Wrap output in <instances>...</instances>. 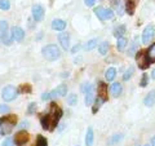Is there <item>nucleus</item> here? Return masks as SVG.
I'll list each match as a JSON object with an SVG mask.
<instances>
[{
	"instance_id": "33",
	"label": "nucleus",
	"mask_w": 155,
	"mask_h": 146,
	"mask_svg": "<svg viewBox=\"0 0 155 146\" xmlns=\"http://www.w3.org/2000/svg\"><path fill=\"white\" fill-rule=\"evenodd\" d=\"M133 72H134V69H133V67H129V69L125 71V74L123 75V79H124V80H128L129 78L133 75Z\"/></svg>"
},
{
	"instance_id": "40",
	"label": "nucleus",
	"mask_w": 155,
	"mask_h": 146,
	"mask_svg": "<svg viewBox=\"0 0 155 146\" xmlns=\"http://www.w3.org/2000/svg\"><path fill=\"white\" fill-rule=\"evenodd\" d=\"M0 113H3V114L9 113V106H7V105H0Z\"/></svg>"
},
{
	"instance_id": "47",
	"label": "nucleus",
	"mask_w": 155,
	"mask_h": 146,
	"mask_svg": "<svg viewBox=\"0 0 155 146\" xmlns=\"http://www.w3.org/2000/svg\"><path fill=\"white\" fill-rule=\"evenodd\" d=\"M145 146H150V145H145Z\"/></svg>"
},
{
	"instance_id": "6",
	"label": "nucleus",
	"mask_w": 155,
	"mask_h": 146,
	"mask_svg": "<svg viewBox=\"0 0 155 146\" xmlns=\"http://www.w3.org/2000/svg\"><path fill=\"white\" fill-rule=\"evenodd\" d=\"M18 95V91L14 88L13 85H7V87H4L3 91H2V97H3V100L4 101H13L14 98L17 97Z\"/></svg>"
},
{
	"instance_id": "12",
	"label": "nucleus",
	"mask_w": 155,
	"mask_h": 146,
	"mask_svg": "<svg viewBox=\"0 0 155 146\" xmlns=\"http://www.w3.org/2000/svg\"><path fill=\"white\" fill-rule=\"evenodd\" d=\"M58 40L61 43V47L65 51H67L70 48V35L67 32H60L58 34Z\"/></svg>"
},
{
	"instance_id": "11",
	"label": "nucleus",
	"mask_w": 155,
	"mask_h": 146,
	"mask_svg": "<svg viewBox=\"0 0 155 146\" xmlns=\"http://www.w3.org/2000/svg\"><path fill=\"white\" fill-rule=\"evenodd\" d=\"M11 34H12V38L16 41H22L23 38H25V31H23V28L18 27V26H13L11 28Z\"/></svg>"
},
{
	"instance_id": "19",
	"label": "nucleus",
	"mask_w": 155,
	"mask_h": 146,
	"mask_svg": "<svg viewBox=\"0 0 155 146\" xmlns=\"http://www.w3.org/2000/svg\"><path fill=\"white\" fill-rule=\"evenodd\" d=\"M111 93H113L114 97H118L122 93V84L120 83H113V85H111Z\"/></svg>"
},
{
	"instance_id": "1",
	"label": "nucleus",
	"mask_w": 155,
	"mask_h": 146,
	"mask_svg": "<svg viewBox=\"0 0 155 146\" xmlns=\"http://www.w3.org/2000/svg\"><path fill=\"white\" fill-rule=\"evenodd\" d=\"M61 116H62L61 108L56 104V102H52L51 106H49V111H48L47 114H43L41 118H40V123L43 125V129L53 131L57 127Z\"/></svg>"
},
{
	"instance_id": "38",
	"label": "nucleus",
	"mask_w": 155,
	"mask_h": 146,
	"mask_svg": "<svg viewBox=\"0 0 155 146\" xmlns=\"http://www.w3.org/2000/svg\"><path fill=\"white\" fill-rule=\"evenodd\" d=\"M140 85L141 87H146L147 85V74L142 75V80H141V83H140Z\"/></svg>"
},
{
	"instance_id": "46",
	"label": "nucleus",
	"mask_w": 155,
	"mask_h": 146,
	"mask_svg": "<svg viewBox=\"0 0 155 146\" xmlns=\"http://www.w3.org/2000/svg\"><path fill=\"white\" fill-rule=\"evenodd\" d=\"M151 146H155V136H154L153 140H151Z\"/></svg>"
},
{
	"instance_id": "31",
	"label": "nucleus",
	"mask_w": 155,
	"mask_h": 146,
	"mask_svg": "<svg viewBox=\"0 0 155 146\" xmlns=\"http://www.w3.org/2000/svg\"><path fill=\"white\" fill-rule=\"evenodd\" d=\"M11 8V3L8 0H0V9L2 11H8Z\"/></svg>"
},
{
	"instance_id": "5",
	"label": "nucleus",
	"mask_w": 155,
	"mask_h": 146,
	"mask_svg": "<svg viewBox=\"0 0 155 146\" xmlns=\"http://www.w3.org/2000/svg\"><path fill=\"white\" fill-rule=\"evenodd\" d=\"M136 61H137L138 67L142 69V70H146L150 66V64H151L150 60H149V57H147V53L145 51H138L137 52V55H136Z\"/></svg>"
},
{
	"instance_id": "18",
	"label": "nucleus",
	"mask_w": 155,
	"mask_h": 146,
	"mask_svg": "<svg viewBox=\"0 0 155 146\" xmlns=\"http://www.w3.org/2000/svg\"><path fill=\"white\" fill-rule=\"evenodd\" d=\"M115 76H116V69H115V67H109V69L106 70V72H105L106 80L111 81V80L115 79Z\"/></svg>"
},
{
	"instance_id": "27",
	"label": "nucleus",
	"mask_w": 155,
	"mask_h": 146,
	"mask_svg": "<svg viewBox=\"0 0 155 146\" xmlns=\"http://www.w3.org/2000/svg\"><path fill=\"white\" fill-rule=\"evenodd\" d=\"M67 104H69L70 106H75L78 104V96L75 93H71L67 96Z\"/></svg>"
},
{
	"instance_id": "24",
	"label": "nucleus",
	"mask_w": 155,
	"mask_h": 146,
	"mask_svg": "<svg viewBox=\"0 0 155 146\" xmlns=\"http://www.w3.org/2000/svg\"><path fill=\"white\" fill-rule=\"evenodd\" d=\"M125 34V26L124 25H120V26H118L115 28V31H114V35L116 36V38H123V35Z\"/></svg>"
},
{
	"instance_id": "43",
	"label": "nucleus",
	"mask_w": 155,
	"mask_h": 146,
	"mask_svg": "<svg viewBox=\"0 0 155 146\" xmlns=\"http://www.w3.org/2000/svg\"><path fill=\"white\" fill-rule=\"evenodd\" d=\"M79 49H80V44H76V45H75V47L71 49V52H72V53H76L78 51H79Z\"/></svg>"
},
{
	"instance_id": "41",
	"label": "nucleus",
	"mask_w": 155,
	"mask_h": 146,
	"mask_svg": "<svg viewBox=\"0 0 155 146\" xmlns=\"http://www.w3.org/2000/svg\"><path fill=\"white\" fill-rule=\"evenodd\" d=\"M52 98V96H51V93H44L41 96V100L43 101H48V100H51Z\"/></svg>"
},
{
	"instance_id": "45",
	"label": "nucleus",
	"mask_w": 155,
	"mask_h": 146,
	"mask_svg": "<svg viewBox=\"0 0 155 146\" xmlns=\"http://www.w3.org/2000/svg\"><path fill=\"white\" fill-rule=\"evenodd\" d=\"M151 78H153V79H155V69L151 71Z\"/></svg>"
},
{
	"instance_id": "28",
	"label": "nucleus",
	"mask_w": 155,
	"mask_h": 146,
	"mask_svg": "<svg viewBox=\"0 0 155 146\" xmlns=\"http://www.w3.org/2000/svg\"><path fill=\"white\" fill-rule=\"evenodd\" d=\"M97 47V39H92V40H89L87 44L84 45V49L85 51H92L93 48Z\"/></svg>"
},
{
	"instance_id": "10",
	"label": "nucleus",
	"mask_w": 155,
	"mask_h": 146,
	"mask_svg": "<svg viewBox=\"0 0 155 146\" xmlns=\"http://www.w3.org/2000/svg\"><path fill=\"white\" fill-rule=\"evenodd\" d=\"M32 18L35 19L36 22H40L43 18H44V8H43L40 4H35L32 7Z\"/></svg>"
},
{
	"instance_id": "22",
	"label": "nucleus",
	"mask_w": 155,
	"mask_h": 146,
	"mask_svg": "<svg viewBox=\"0 0 155 146\" xmlns=\"http://www.w3.org/2000/svg\"><path fill=\"white\" fill-rule=\"evenodd\" d=\"M109 43L107 41H104V43H101V44L98 45V52H100V55H102V56H105L106 53L109 52Z\"/></svg>"
},
{
	"instance_id": "49",
	"label": "nucleus",
	"mask_w": 155,
	"mask_h": 146,
	"mask_svg": "<svg viewBox=\"0 0 155 146\" xmlns=\"http://www.w3.org/2000/svg\"><path fill=\"white\" fill-rule=\"evenodd\" d=\"M78 146H79V145H78Z\"/></svg>"
},
{
	"instance_id": "8",
	"label": "nucleus",
	"mask_w": 155,
	"mask_h": 146,
	"mask_svg": "<svg viewBox=\"0 0 155 146\" xmlns=\"http://www.w3.org/2000/svg\"><path fill=\"white\" fill-rule=\"evenodd\" d=\"M154 35H155V26L154 25L146 26L143 32H142V43L143 44H149V43L154 39Z\"/></svg>"
},
{
	"instance_id": "35",
	"label": "nucleus",
	"mask_w": 155,
	"mask_h": 146,
	"mask_svg": "<svg viewBox=\"0 0 155 146\" xmlns=\"http://www.w3.org/2000/svg\"><path fill=\"white\" fill-rule=\"evenodd\" d=\"M19 91L26 92V93H30L31 92V85L30 84H22L21 87H19Z\"/></svg>"
},
{
	"instance_id": "2",
	"label": "nucleus",
	"mask_w": 155,
	"mask_h": 146,
	"mask_svg": "<svg viewBox=\"0 0 155 146\" xmlns=\"http://www.w3.org/2000/svg\"><path fill=\"white\" fill-rule=\"evenodd\" d=\"M17 125V115L9 114L0 118V133L3 136H8Z\"/></svg>"
},
{
	"instance_id": "32",
	"label": "nucleus",
	"mask_w": 155,
	"mask_h": 146,
	"mask_svg": "<svg viewBox=\"0 0 155 146\" xmlns=\"http://www.w3.org/2000/svg\"><path fill=\"white\" fill-rule=\"evenodd\" d=\"M81 91H83L84 93L87 95V93H88V92L93 91V85H92V84H89V83H84V84H83V87H81Z\"/></svg>"
},
{
	"instance_id": "21",
	"label": "nucleus",
	"mask_w": 155,
	"mask_h": 146,
	"mask_svg": "<svg viewBox=\"0 0 155 146\" xmlns=\"http://www.w3.org/2000/svg\"><path fill=\"white\" fill-rule=\"evenodd\" d=\"M113 5H114V8H115V12L118 13L119 16H122L123 11H124L122 2H120V0H113Z\"/></svg>"
},
{
	"instance_id": "36",
	"label": "nucleus",
	"mask_w": 155,
	"mask_h": 146,
	"mask_svg": "<svg viewBox=\"0 0 155 146\" xmlns=\"http://www.w3.org/2000/svg\"><path fill=\"white\" fill-rule=\"evenodd\" d=\"M13 140L11 137H7L5 140H4V142L2 144V146H13Z\"/></svg>"
},
{
	"instance_id": "15",
	"label": "nucleus",
	"mask_w": 155,
	"mask_h": 146,
	"mask_svg": "<svg viewBox=\"0 0 155 146\" xmlns=\"http://www.w3.org/2000/svg\"><path fill=\"white\" fill-rule=\"evenodd\" d=\"M137 3L138 0H125V9H127V13L128 14H132L134 13V9L137 7Z\"/></svg>"
},
{
	"instance_id": "25",
	"label": "nucleus",
	"mask_w": 155,
	"mask_h": 146,
	"mask_svg": "<svg viewBox=\"0 0 155 146\" xmlns=\"http://www.w3.org/2000/svg\"><path fill=\"white\" fill-rule=\"evenodd\" d=\"M128 44V40L125 38H119L118 39V43H116V48H118L119 51H123L125 47Z\"/></svg>"
},
{
	"instance_id": "16",
	"label": "nucleus",
	"mask_w": 155,
	"mask_h": 146,
	"mask_svg": "<svg viewBox=\"0 0 155 146\" xmlns=\"http://www.w3.org/2000/svg\"><path fill=\"white\" fill-rule=\"evenodd\" d=\"M143 104L147 106V108H151V106L155 105V89L151 91L150 93L145 97V100H143Z\"/></svg>"
},
{
	"instance_id": "17",
	"label": "nucleus",
	"mask_w": 155,
	"mask_h": 146,
	"mask_svg": "<svg viewBox=\"0 0 155 146\" xmlns=\"http://www.w3.org/2000/svg\"><path fill=\"white\" fill-rule=\"evenodd\" d=\"M93 140H94V134H93V129L89 127L87 129V134H85V146H92L93 145Z\"/></svg>"
},
{
	"instance_id": "37",
	"label": "nucleus",
	"mask_w": 155,
	"mask_h": 146,
	"mask_svg": "<svg viewBox=\"0 0 155 146\" xmlns=\"http://www.w3.org/2000/svg\"><path fill=\"white\" fill-rule=\"evenodd\" d=\"M105 14H106V19H113L114 18V12L111 11V9H106V12H105Z\"/></svg>"
},
{
	"instance_id": "9",
	"label": "nucleus",
	"mask_w": 155,
	"mask_h": 146,
	"mask_svg": "<svg viewBox=\"0 0 155 146\" xmlns=\"http://www.w3.org/2000/svg\"><path fill=\"white\" fill-rule=\"evenodd\" d=\"M98 98L102 101V102H106L109 100V91H107V84H105L104 81H100L98 83Z\"/></svg>"
},
{
	"instance_id": "13",
	"label": "nucleus",
	"mask_w": 155,
	"mask_h": 146,
	"mask_svg": "<svg viewBox=\"0 0 155 146\" xmlns=\"http://www.w3.org/2000/svg\"><path fill=\"white\" fill-rule=\"evenodd\" d=\"M51 96H52V98H54V97H64L67 95V87L65 84H61V85H58L57 88H54L52 92H49Z\"/></svg>"
},
{
	"instance_id": "48",
	"label": "nucleus",
	"mask_w": 155,
	"mask_h": 146,
	"mask_svg": "<svg viewBox=\"0 0 155 146\" xmlns=\"http://www.w3.org/2000/svg\"><path fill=\"white\" fill-rule=\"evenodd\" d=\"M0 39H2V38H0Z\"/></svg>"
},
{
	"instance_id": "44",
	"label": "nucleus",
	"mask_w": 155,
	"mask_h": 146,
	"mask_svg": "<svg viewBox=\"0 0 155 146\" xmlns=\"http://www.w3.org/2000/svg\"><path fill=\"white\" fill-rule=\"evenodd\" d=\"M27 125H28V121H22L19 127H21V128H23V127H27Z\"/></svg>"
},
{
	"instance_id": "20",
	"label": "nucleus",
	"mask_w": 155,
	"mask_h": 146,
	"mask_svg": "<svg viewBox=\"0 0 155 146\" xmlns=\"http://www.w3.org/2000/svg\"><path fill=\"white\" fill-rule=\"evenodd\" d=\"M105 12H106V9L102 8V7H97V8H94V14L101 19V21H105V19H106V14H105Z\"/></svg>"
},
{
	"instance_id": "39",
	"label": "nucleus",
	"mask_w": 155,
	"mask_h": 146,
	"mask_svg": "<svg viewBox=\"0 0 155 146\" xmlns=\"http://www.w3.org/2000/svg\"><path fill=\"white\" fill-rule=\"evenodd\" d=\"M101 102H102V101H101L100 98H97V100H96V102H94V108H93V113H97V110H98V109H100V106H101Z\"/></svg>"
},
{
	"instance_id": "29",
	"label": "nucleus",
	"mask_w": 155,
	"mask_h": 146,
	"mask_svg": "<svg viewBox=\"0 0 155 146\" xmlns=\"http://www.w3.org/2000/svg\"><path fill=\"white\" fill-rule=\"evenodd\" d=\"M93 98H94L93 91L88 92V93L85 95V105H87V106H88V105H92V102H93Z\"/></svg>"
},
{
	"instance_id": "14",
	"label": "nucleus",
	"mask_w": 155,
	"mask_h": 146,
	"mask_svg": "<svg viewBox=\"0 0 155 146\" xmlns=\"http://www.w3.org/2000/svg\"><path fill=\"white\" fill-rule=\"evenodd\" d=\"M52 28L53 30H56V31H64L65 28H66V22L64 21V19H53L52 21Z\"/></svg>"
},
{
	"instance_id": "34",
	"label": "nucleus",
	"mask_w": 155,
	"mask_h": 146,
	"mask_svg": "<svg viewBox=\"0 0 155 146\" xmlns=\"http://www.w3.org/2000/svg\"><path fill=\"white\" fill-rule=\"evenodd\" d=\"M36 111V104L35 102H31L30 105H28V109H27V114H34Z\"/></svg>"
},
{
	"instance_id": "30",
	"label": "nucleus",
	"mask_w": 155,
	"mask_h": 146,
	"mask_svg": "<svg viewBox=\"0 0 155 146\" xmlns=\"http://www.w3.org/2000/svg\"><path fill=\"white\" fill-rule=\"evenodd\" d=\"M122 140H123V134H114L113 137H111V140L109 141V145H115Z\"/></svg>"
},
{
	"instance_id": "7",
	"label": "nucleus",
	"mask_w": 155,
	"mask_h": 146,
	"mask_svg": "<svg viewBox=\"0 0 155 146\" xmlns=\"http://www.w3.org/2000/svg\"><path fill=\"white\" fill-rule=\"evenodd\" d=\"M28 140H30V136L26 131H18L13 138V142L16 146H25L28 142Z\"/></svg>"
},
{
	"instance_id": "4",
	"label": "nucleus",
	"mask_w": 155,
	"mask_h": 146,
	"mask_svg": "<svg viewBox=\"0 0 155 146\" xmlns=\"http://www.w3.org/2000/svg\"><path fill=\"white\" fill-rule=\"evenodd\" d=\"M0 38H2L4 44H7V45H12V43L14 40L12 38V34L8 30V22L5 19H2V21H0Z\"/></svg>"
},
{
	"instance_id": "42",
	"label": "nucleus",
	"mask_w": 155,
	"mask_h": 146,
	"mask_svg": "<svg viewBox=\"0 0 155 146\" xmlns=\"http://www.w3.org/2000/svg\"><path fill=\"white\" fill-rule=\"evenodd\" d=\"M94 2H96V0H84L85 5H88V7H93L94 5Z\"/></svg>"
},
{
	"instance_id": "26",
	"label": "nucleus",
	"mask_w": 155,
	"mask_h": 146,
	"mask_svg": "<svg viewBox=\"0 0 155 146\" xmlns=\"http://www.w3.org/2000/svg\"><path fill=\"white\" fill-rule=\"evenodd\" d=\"M35 146H48V141H47V138L44 137V136H41V134H38Z\"/></svg>"
},
{
	"instance_id": "3",
	"label": "nucleus",
	"mask_w": 155,
	"mask_h": 146,
	"mask_svg": "<svg viewBox=\"0 0 155 146\" xmlns=\"http://www.w3.org/2000/svg\"><path fill=\"white\" fill-rule=\"evenodd\" d=\"M41 55L48 61H56L61 57V51L56 44H48L41 48Z\"/></svg>"
},
{
	"instance_id": "23",
	"label": "nucleus",
	"mask_w": 155,
	"mask_h": 146,
	"mask_svg": "<svg viewBox=\"0 0 155 146\" xmlns=\"http://www.w3.org/2000/svg\"><path fill=\"white\" fill-rule=\"evenodd\" d=\"M147 57H149L150 62L154 64V62H155V43H154L153 45H150L149 51H147Z\"/></svg>"
}]
</instances>
